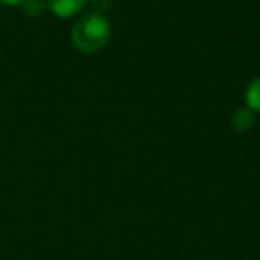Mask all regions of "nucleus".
<instances>
[{
	"label": "nucleus",
	"mask_w": 260,
	"mask_h": 260,
	"mask_svg": "<svg viewBox=\"0 0 260 260\" xmlns=\"http://www.w3.org/2000/svg\"><path fill=\"white\" fill-rule=\"evenodd\" d=\"M72 45L82 54H96L104 50L111 38V23L104 15L87 13L72 27Z\"/></svg>",
	"instance_id": "1"
},
{
	"label": "nucleus",
	"mask_w": 260,
	"mask_h": 260,
	"mask_svg": "<svg viewBox=\"0 0 260 260\" xmlns=\"http://www.w3.org/2000/svg\"><path fill=\"white\" fill-rule=\"evenodd\" d=\"M89 0H48L47 6L57 18H72L87 6Z\"/></svg>",
	"instance_id": "2"
},
{
	"label": "nucleus",
	"mask_w": 260,
	"mask_h": 260,
	"mask_svg": "<svg viewBox=\"0 0 260 260\" xmlns=\"http://www.w3.org/2000/svg\"><path fill=\"white\" fill-rule=\"evenodd\" d=\"M232 128L237 132H248L251 130V126L255 125V112L246 105V107H239L237 111L232 114L230 118Z\"/></svg>",
	"instance_id": "3"
},
{
	"label": "nucleus",
	"mask_w": 260,
	"mask_h": 260,
	"mask_svg": "<svg viewBox=\"0 0 260 260\" xmlns=\"http://www.w3.org/2000/svg\"><path fill=\"white\" fill-rule=\"evenodd\" d=\"M246 105L253 112H260V77L251 80V84L246 89Z\"/></svg>",
	"instance_id": "4"
},
{
	"label": "nucleus",
	"mask_w": 260,
	"mask_h": 260,
	"mask_svg": "<svg viewBox=\"0 0 260 260\" xmlns=\"http://www.w3.org/2000/svg\"><path fill=\"white\" fill-rule=\"evenodd\" d=\"M47 2L45 0H23L22 9L27 16H41L47 9Z\"/></svg>",
	"instance_id": "5"
},
{
	"label": "nucleus",
	"mask_w": 260,
	"mask_h": 260,
	"mask_svg": "<svg viewBox=\"0 0 260 260\" xmlns=\"http://www.w3.org/2000/svg\"><path fill=\"white\" fill-rule=\"evenodd\" d=\"M91 2H93L94 13H98V15H102L111 8V0H91Z\"/></svg>",
	"instance_id": "6"
},
{
	"label": "nucleus",
	"mask_w": 260,
	"mask_h": 260,
	"mask_svg": "<svg viewBox=\"0 0 260 260\" xmlns=\"http://www.w3.org/2000/svg\"><path fill=\"white\" fill-rule=\"evenodd\" d=\"M0 2L6 6H22L23 0H0Z\"/></svg>",
	"instance_id": "7"
}]
</instances>
